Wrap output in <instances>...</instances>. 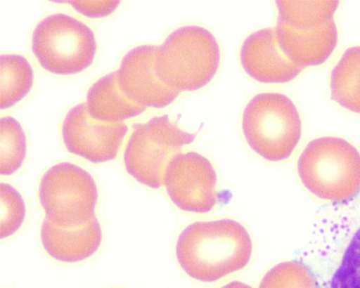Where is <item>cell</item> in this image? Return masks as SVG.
<instances>
[{
  "mask_svg": "<svg viewBox=\"0 0 360 288\" xmlns=\"http://www.w3.org/2000/svg\"><path fill=\"white\" fill-rule=\"evenodd\" d=\"M252 251L249 231L230 218L191 224L180 233L176 244L180 267L190 278L206 283L244 269Z\"/></svg>",
  "mask_w": 360,
  "mask_h": 288,
  "instance_id": "1",
  "label": "cell"
},
{
  "mask_svg": "<svg viewBox=\"0 0 360 288\" xmlns=\"http://www.w3.org/2000/svg\"><path fill=\"white\" fill-rule=\"evenodd\" d=\"M278 15L277 25L291 29L321 28L334 20L340 1L276 2Z\"/></svg>",
  "mask_w": 360,
  "mask_h": 288,
  "instance_id": "17",
  "label": "cell"
},
{
  "mask_svg": "<svg viewBox=\"0 0 360 288\" xmlns=\"http://www.w3.org/2000/svg\"><path fill=\"white\" fill-rule=\"evenodd\" d=\"M155 46H141L129 51L117 71L120 90L131 102L146 107L162 109L172 105L180 92L165 84L158 74Z\"/></svg>",
  "mask_w": 360,
  "mask_h": 288,
  "instance_id": "10",
  "label": "cell"
},
{
  "mask_svg": "<svg viewBox=\"0 0 360 288\" xmlns=\"http://www.w3.org/2000/svg\"><path fill=\"white\" fill-rule=\"evenodd\" d=\"M27 206L24 197L14 186L0 184V238L13 236L24 225Z\"/></svg>",
  "mask_w": 360,
  "mask_h": 288,
  "instance_id": "19",
  "label": "cell"
},
{
  "mask_svg": "<svg viewBox=\"0 0 360 288\" xmlns=\"http://www.w3.org/2000/svg\"><path fill=\"white\" fill-rule=\"evenodd\" d=\"M276 39L281 51L298 67L318 66L328 60L339 41L335 20L317 29H291L276 25Z\"/></svg>",
  "mask_w": 360,
  "mask_h": 288,
  "instance_id": "13",
  "label": "cell"
},
{
  "mask_svg": "<svg viewBox=\"0 0 360 288\" xmlns=\"http://www.w3.org/2000/svg\"><path fill=\"white\" fill-rule=\"evenodd\" d=\"M221 53L212 33L199 26L174 30L158 48L155 67L161 80L181 93L209 84L219 67Z\"/></svg>",
  "mask_w": 360,
  "mask_h": 288,
  "instance_id": "2",
  "label": "cell"
},
{
  "mask_svg": "<svg viewBox=\"0 0 360 288\" xmlns=\"http://www.w3.org/2000/svg\"><path fill=\"white\" fill-rule=\"evenodd\" d=\"M163 185L173 204L185 212L207 214L218 202L217 172L207 158L195 152L172 159Z\"/></svg>",
  "mask_w": 360,
  "mask_h": 288,
  "instance_id": "8",
  "label": "cell"
},
{
  "mask_svg": "<svg viewBox=\"0 0 360 288\" xmlns=\"http://www.w3.org/2000/svg\"><path fill=\"white\" fill-rule=\"evenodd\" d=\"M220 288H253L252 286L240 281H233Z\"/></svg>",
  "mask_w": 360,
  "mask_h": 288,
  "instance_id": "23",
  "label": "cell"
},
{
  "mask_svg": "<svg viewBox=\"0 0 360 288\" xmlns=\"http://www.w3.org/2000/svg\"><path fill=\"white\" fill-rule=\"evenodd\" d=\"M331 288H360V229L345 251L340 267L333 277Z\"/></svg>",
  "mask_w": 360,
  "mask_h": 288,
  "instance_id": "21",
  "label": "cell"
},
{
  "mask_svg": "<svg viewBox=\"0 0 360 288\" xmlns=\"http://www.w3.org/2000/svg\"><path fill=\"white\" fill-rule=\"evenodd\" d=\"M240 61L248 75L264 84L288 83L303 70L281 51L274 28L258 30L248 37L241 48Z\"/></svg>",
  "mask_w": 360,
  "mask_h": 288,
  "instance_id": "11",
  "label": "cell"
},
{
  "mask_svg": "<svg viewBox=\"0 0 360 288\" xmlns=\"http://www.w3.org/2000/svg\"><path fill=\"white\" fill-rule=\"evenodd\" d=\"M128 132L126 124H105L94 119L84 103L70 109L62 126L67 151L96 164L117 159Z\"/></svg>",
  "mask_w": 360,
  "mask_h": 288,
  "instance_id": "9",
  "label": "cell"
},
{
  "mask_svg": "<svg viewBox=\"0 0 360 288\" xmlns=\"http://www.w3.org/2000/svg\"><path fill=\"white\" fill-rule=\"evenodd\" d=\"M195 138V134L182 130L167 115L134 124L123 154L126 171L141 185L159 190L168 164Z\"/></svg>",
  "mask_w": 360,
  "mask_h": 288,
  "instance_id": "6",
  "label": "cell"
},
{
  "mask_svg": "<svg viewBox=\"0 0 360 288\" xmlns=\"http://www.w3.org/2000/svg\"><path fill=\"white\" fill-rule=\"evenodd\" d=\"M258 288H317V284L305 265L297 261H286L270 269Z\"/></svg>",
  "mask_w": 360,
  "mask_h": 288,
  "instance_id": "20",
  "label": "cell"
},
{
  "mask_svg": "<svg viewBox=\"0 0 360 288\" xmlns=\"http://www.w3.org/2000/svg\"><path fill=\"white\" fill-rule=\"evenodd\" d=\"M40 239L43 249L51 258L62 263H75L95 256L103 243V234L96 216L75 228L60 227L44 218Z\"/></svg>",
  "mask_w": 360,
  "mask_h": 288,
  "instance_id": "12",
  "label": "cell"
},
{
  "mask_svg": "<svg viewBox=\"0 0 360 288\" xmlns=\"http://www.w3.org/2000/svg\"><path fill=\"white\" fill-rule=\"evenodd\" d=\"M34 72L28 60L18 54L0 57V107L15 106L32 90Z\"/></svg>",
  "mask_w": 360,
  "mask_h": 288,
  "instance_id": "16",
  "label": "cell"
},
{
  "mask_svg": "<svg viewBox=\"0 0 360 288\" xmlns=\"http://www.w3.org/2000/svg\"><path fill=\"white\" fill-rule=\"evenodd\" d=\"M27 154V136L19 122L11 117L0 119V174H15L24 164Z\"/></svg>",
  "mask_w": 360,
  "mask_h": 288,
  "instance_id": "18",
  "label": "cell"
},
{
  "mask_svg": "<svg viewBox=\"0 0 360 288\" xmlns=\"http://www.w3.org/2000/svg\"><path fill=\"white\" fill-rule=\"evenodd\" d=\"M331 98L350 112L360 114V47L348 48L330 77Z\"/></svg>",
  "mask_w": 360,
  "mask_h": 288,
  "instance_id": "15",
  "label": "cell"
},
{
  "mask_svg": "<svg viewBox=\"0 0 360 288\" xmlns=\"http://www.w3.org/2000/svg\"><path fill=\"white\" fill-rule=\"evenodd\" d=\"M94 32L83 22L62 13L51 15L34 30L32 51L41 67L56 75L84 72L94 61Z\"/></svg>",
  "mask_w": 360,
  "mask_h": 288,
  "instance_id": "5",
  "label": "cell"
},
{
  "mask_svg": "<svg viewBox=\"0 0 360 288\" xmlns=\"http://www.w3.org/2000/svg\"><path fill=\"white\" fill-rule=\"evenodd\" d=\"M243 131L249 146L266 161L277 162L291 157L302 136L298 110L284 94L264 93L246 105Z\"/></svg>",
  "mask_w": 360,
  "mask_h": 288,
  "instance_id": "4",
  "label": "cell"
},
{
  "mask_svg": "<svg viewBox=\"0 0 360 288\" xmlns=\"http://www.w3.org/2000/svg\"><path fill=\"white\" fill-rule=\"evenodd\" d=\"M98 197L94 176L70 162L53 165L44 174L39 187L44 218L63 228L81 226L93 219Z\"/></svg>",
  "mask_w": 360,
  "mask_h": 288,
  "instance_id": "7",
  "label": "cell"
},
{
  "mask_svg": "<svg viewBox=\"0 0 360 288\" xmlns=\"http://www.w3.org/2000/svg\"><path fill=\"white\" fill-rule=\"evenodd\" d=\"M300 178L323 200H352L360 191V153L341 138L323 137L309 143L297 164Z\"/></svg>",
  "mask_w": 360,
  "mask_h": 288,
  "instance_id": "3",
  "label": "cell"
},
{
  "mask_svg": "<svg viewBox=\"0 0 360 288\" xmlns=\"http://www.w3.org/2000/svg\"><path fill=\"white\" fill-rule=\"evenodd\" d=\"M90 117L105 124H120L143 113L146 108L130 100L120 90L117 71L101 77L87 92Z\"/></svg>",
  "mask_w": 360,
  "mask_h": 288,
  "instance_id": "14",
  "label": "cell"
},
{
  "mask_svg": "<svg viewBox=\"0 0 360 288\" xmlns=\"http://www.w3.org/2000/svg\"><path fill=\"white\" fill-rule=\"evenodd\" d=\"M120 1H70L77 13L89 18H105L114 13Z\"/></svg>",
  "mask_w": 360,
  "mask_h": 288,
  "instance_id": "22",
  "label": "cell"
}]
</instances>
